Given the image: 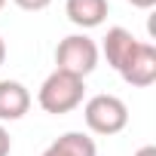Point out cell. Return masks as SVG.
I'll use <instances>...</instances> for the list:
<instances>
[{"label": "cell", "mask_w": 156, "mask_h": 156, "mask_svg": "<svg viewBox=\"0 0 156 156\" xmlns=\"http://www.w3.org/2000/svg\"><path fill=\"white\" fill-rule=\"evenodd\" d=\"M9 150H12V138L3 129V122H0V156H9Z\"/></svg>", "instance_id": "cell-10"}, {"label": "cell", "mask_w": 156, "mask_h": 156, "mask_svg": "<svg viewBox=\"0 0 156 156\" xmlns=\"http://www.w3.org/2000/svg\"><path fill=\"white\" fill-rule=\"evenodd\" d=\"M132 6H138V9H150V6H156V0H129Z\"/></svg>", "instance_id": "cell-11"}, {"label": "cell", "mask_w": 156, "mask_h": 156, "mask_svg": "<svg viewBox=\"0 0 156 156\" xmlns=\"http://www.w3.org/2000/svg\"><path fill=\"white\" fill-rule=\"evenodd\" d=\"M3 6H6V0H0V9H3Z\"/></svg>", "instance_id": "cell-14"}, {"label": "cell", "mask_w": 156, "mask_h": 156, "mask_svg": "<svg viewBox=\"0 0 156 156\" xmlns=\"http://www.w3.org/2000/svg\"><path fill=\"white\" fill-rule=\"evenodd\" d=\"M12 3L19 9H25V12H40V9H46L52 3V0H12Z\"/></svg>", "instance_id": "cell-9"}, {"label": "cell", "mask_w": 156, "mask_h": 156, "mask_svg": "<svg viewBox=\"0 0 156 156\" xmlns=\"http://www.w3.org/2000/svg\"><path fill=\"white\" fill-rule=\"evenodd\" d=\"M3 58H6V43H3V37H0V64H3Z\"/></svg>", "instance_id": "cell-13"}, {"label": "cell", "mask_w": 156, "mask_h": 156, "mask_svg": "<svg viewBox=\"0 0 156 156\" xmlns=\"http://www.w3.org/2000/svg\"><path fill=\"white\" fill-rule=\"evenodd\" d=\"M40 156H98V147L83 132H67L58 141H52Z\"/></svg>", "instance_id": "cell-8"}, {"label": "cell", "mask_w": 156, "mask_h": 156, "mask_svg": "<svg viewBox=\"0 0 156 156\" xmlns=\"http://www.w3.org/2000/svg\"><path fill=\"white\" fill-rule=\"evenodd\" d=\"M107 0H67L64 12L76 28H98L107 19Z\"/></svg>", "instance_id": "cell-7"}, {"label": "cell", "mask_w": 156, "mask_h": 156, "mask_svg": "<svg viewBox=\"0 0 156 156\" xmlns=\"http://www.w3.org/2000/svg\"><path fill=\"white\" fill-rule=\"evenodd\" d=\"M98 43L86 34H70L58 43L55 49V70H64V73H73L86 80V76L98 67Z\"/></svg>", "instance_id": "cell-2"}, {"label": "cell", "mask_w": 156, "mask_h": 156, "mask_svg": "<svg viewBox=\"0 0 156 156\" xmlns=\"http://www.w3.org/2000/svg\"><path fill=\"white\" fill-rule=\"evenodd\" d=\"M135 156H156V147H153V144H147V147H141Z\"/></svg>", "instance_id": "cell-12"}, {"label": "cell", "mask_w": 156, "mask_h": 156, "mask_svg": "<svg viewBox=\"0 0 156 156\" xmlns=\"http://www.w3.org/2000/svg\"><path fill=\"white\" fill-rule=\"evenodd\" d=\"M119 76L129 86H138V89L156 83V46L153 43H138L132 58L119 67Z\"/></svg>", "instance_id": "cell-4"}, {"label": "cell", "mask_w": 156, "mask_h": 156, "mask_svg": "<svg viewBox=\"0 0 156 156\" xmlns=\"http://www.w3.org/2000/svg\"><path fill=\"white\" fill-rule=\"evenodd\" d=\"M31 110V92L16 80H0V122L22 119Z\"/></svg>", "instance_id": "cell-5"}, {"label": "cell", "mask_w": 156, "mask_h": 156, "mask_svg": "<svg viewBox=\"0 0 156 156\" xmlns=\"http://www.w3.org/2000/svg\"><path fill=\"white\" fill-rule=\"evenodd\" d=\"M138 43H141V40H135L132 31H126V28H110L107 37H104V43H101V52H104L107 64H110L113 70H119V67L132 58V52H135Z\"/></svg>", "instance_id": "cell-6"}, {"label": "cell", "mask_w": 156, "mask_h": 156, "mask_svg": "<svg viewBox=\"0 0 156 156\" xmlns=\"http://www.w3.org/2000/svg\"><path fill=\"white\" fill-rule=\"evenodd\" d=\"M83 119L95 135H116L129 126V107L116 95H95L86 101Z\"/></svg>", "instance_id": "cell-3"}, {"label": "cell", "mask_w": 156, "mask_h": 156, "mask_svg": "<svg viewBox=\"0 0 156 156\" xmlns=\"http://www.w3.org/2000/svg\"><path fill=\"white\" fill-rule=\"evenodd\" d=\"M83 95H86V83L73 73H64V70H52L40 92H37V101L46 113H70L83 104Z\"/></svg>", "instance_id": "cell-1"}]
</instances>
